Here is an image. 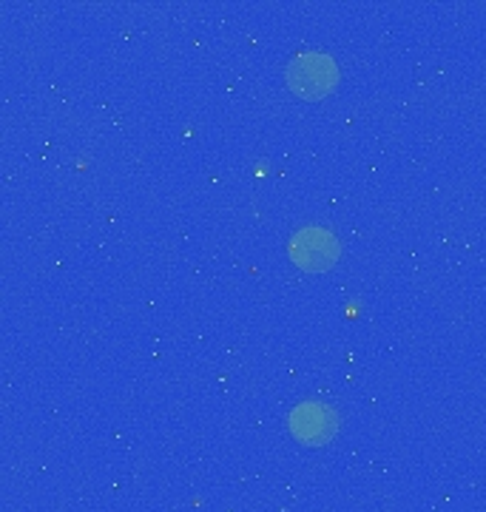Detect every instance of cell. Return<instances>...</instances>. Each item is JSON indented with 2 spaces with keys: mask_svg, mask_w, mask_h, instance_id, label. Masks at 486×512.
Listing matches in <instances>:
<instances>
[{
  "mask_svg": "<svg viewBox=\"0 0 486 512\" xmlns=\"http://www.w3.org/2000/svg\"><path fill=\"white\" fill-rule=\"evenodd\" d=\"M336 83H339V69L330 55L305 52L293 57V63L288 66V86L305 100H319L327 92H333Z\"/></svg>",
  "mask_w": 486,
  "mask_h": 512,
  "instance_id": "cell-1",
  "label": "cell"
},
{
  "mask_svg": "<svg viewBox=\"0 0 486 512\" xmlns=\"http://www.w3.org/2000/svg\"><path fill=\"white\" fill-rule=\"evenodd\" d=\"M290 256L305 271H327L339 262L342 245L324 228H302L290 239Z\"/></svg>",
  "mask_w": 486,
  "mask_h": 512,
  "instance_id": "cell-2",
  "label": "cell"
},
{
  "mask_svg": "<svg viewBox=\"0 0 486 512\" xmlns=\"http://www.w3.org/2000/svg\"><path fill=\"white\" fill-rule=\"evenodd\" d=\"M288 424L290 433L302 441V444L322 447V444H327V441L336 436L339 416L333 413V407H327L322 402H302L293 407Z\"/></svg>",
  "mask_w": 486,
  "mask_h": 512,
  "instance_id": "cell-3",
  "label": "cell"
}]
</instances>
